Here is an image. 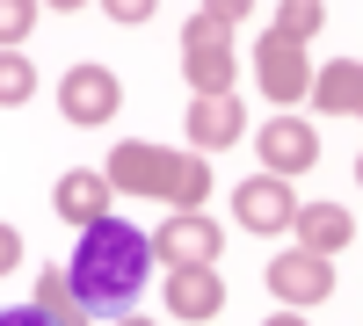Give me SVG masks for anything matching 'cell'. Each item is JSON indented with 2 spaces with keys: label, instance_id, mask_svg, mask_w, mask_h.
I'll list each match as a JSON object with an SVG mask.
<instances>
[{
  "label": "cell",
  "instance_id": "9a60e30c",
  "mask_svg": "<svg viewBox=\"0 0 363 326\" xmlns=\"http://www.w3.org/2000/svg\"><path fill=\"white\" fill-rule=\"evenodd\" d=\"M182 80H189L196 95H240L233 51H182Z\"/></svg>",
  "mask_w": 363,
  "mask_h": 326
},
{
  "label": "cell",
  "instance_id": "7402d4cb",
  "mask_svg": "<svg viewBox=\"0 0 363 326\" xmlns=\"http://www.w3.org/2000/svg\"><path fill=\"white\" fill-rule=\"evenodd\" d=\"M0 326H51L37 305H15V312H0Z\"/></svg>",
  "mask_w": 363,
  "mask_h": 326
},
{
  "label": "cell",
  "instance_id": "4fadbf2b",
  "mask_svg": "<svg viewBox=\"0 0 363 326\" xmlns=\"http://www.w3.org/2000/svg\"><path fill=\"white\" fill-rule=\"evenodd\" d=\"M247 22V0H211L182 22V51H233V29Z\"/></svg>",
  "mask_w": 363,
  "mask_h": 326
},
{
  "label": "cell",
  "instance_id": "7a4b0ae2",
  "mask_svg": "<svg viewBox=\"0 0 363 326\" xmlns=\"http://www.w3.org/2000/svg\"><path fill=\"white\" fill-rule=\"evenodd\" d=\"M102 182L116 196H153V203H167V211H196V203L211 196V167H203V153H167V145L131 138V145L109 153Z\"/></svg>",
  "mask_w": 363,
  "mask_h": 326
},
{
  "label": "cell",
  "instance_id": "ac0fdd59",
  "mask_svg": "<svg viewBox=\"0 0 363 326\" xmlns=\"http://www.w3.org/2000/svg\"><path fill=\"white\" fill-rule=\"evenodd\" d=\"M320 22H327V8H320V0H291V8H277V29H269V37H284V44H306Z\"/></svg>",
  "mask_w": 363,
  "mask_h": 326
},
{
  "label": "cell",
  "instance_id": "6da1fadb",
  "mask_svg": "<svg viewBox=\"0 0 363 326\" xmlns=\"http://www.w3.org/2000/svg\"><path fill=\"white\" fill-rule=\"evenodd\" d=\"M145 261H153V240L124 218H102V225L80 232V247L66 261V283L87 305V319H131L138 290H145Z\"/></svg>",
  "mask_w": 363,
  "mask_h": 326
},
{
  "label": "cell",
  "instance_id": "d6986e66",
  "mask_svg": "<svg viewBox=\"0 0 363 326\" xmlns=\"http://www.w3.org/2000/svg\"><path fill=\"white\" fill-rule=\"evenodd\" d=\"M29 29H37V8L29 0H0V51H15Z\"/></svg>",
  "mask_w": 363,
  "mask_h": 326
},
{
  "label": "cell",
  "instance_id": "ffe728a7",
  "mask_svg": "<svg viewBox=\"0 0 363 326\" xmlns=\"http://www.w3.org/2000/svg\"><path fill=\"white\" fill-rule=\"evenodd\" d=\"M8 269H22V232L0 225V276H8Z\"/></svg>",
  "mask_w": 363,
  "mask_h": 326
},
{
  "label": "cell",
  "instance_id": "8fae6325",
  "mask_svg": "<svg viewBox=\"0 0 363 326\" xmlns=\"http://www.w3.org/2000/svg\"><path fill=\"white\" fill-rule=\"evenodd\" d=\"M51 211L66 218V225H102L109 218V182L102 174H87V167H73V174H58V189H51Z\"/></svg>",
  "mask_w": 363,
  "mask_h": 326
},
{
  "label": "cell",
  "instance_id": "2e32d148",
  "mask_svg": "<svg viewBox=\"0 0 363 326\" xmlns=\"http://www.w3.org/2000/svg\"><path fill=\"white\" fill-rule=\"evenodd\" d=\"M29 305H37L51 326H87V305L73 298V283H66V269H58V261L37 276V298H29Z\"/></svg>",
  "mask_w": 363,
  "mask_h": 326
},
{
  "label": "cell",
  "instance_id": "277c9868",
  "mask_svg": "<svg viewBox=\"0 0 363 326\" xmlns=\"http://www.w3.org/2000/svg\"><path fill=\"white\" fill-rule=\"evenodd\" d=\"M218 247H225V232L203 211H167V225L153 232V254L167 269H218Z\"/></svg>",
  "mask_w": 363,
  "mask_h": 326
},
{
  "label": "cell",
  "instance_id": "e0dca14e",
  "mask_svg": "<svg viewBox=\"0 0 363 326\" xmlns=\"http://www.w3.org/2000/svg\"><path fill=\"white\" fill-rule=\"evenodd\" d=\"M29 95H37V66L22 51H0V109H22Z\"/></svg>",
  "mask_w": 363,
  "mask_h": 326
},
{
  "label": "cell",
  "instance_id": "cb8c5ba5",
  "mask_svg": "<svg viewBox=\"0 0 363 326\" xmlns=\"http://www.w3.org/2000/svg\"><path fill=\"white\" fill-rule=\"evenodd\" d=\"M116 326H153V319H138V312H131V319H116Z\"/></svg>",
  "mask_w": 363,
  "mask_h": 326
},
{
  "label": "cell",
  "instance_id": "9c48e42d",
  "mask_svg": "<svg viewBox=\"0 0 363 326\" xmlns=\"http://www.w3.org/2000/svg\"><path fill=\"white\" fill-rule=\"evenodd\" d=\"M298 254H342V247H356V211H342V203H298Z\"/></svg>",
  "mask_w": 363,
  "mask_h": 326
},
{
  "label": "cell",
  "instance_id": "44dd1931",
  "mask_svg": "<svg viewBox=\"0 0 363 326\" xmlns=\"http://www.w3.org/2000/svg\"><path fill=\"white\" fill-rule=\"evenodd\" d=\"M109 22H124V29H138V22H153V8H145V0H116V8H109Z\"/></svg>",
  "mask_w": 363,
  "mask_h": 326
},
{
  "label": "cell",
  "instance_id": "603a6c76",
  "mask_svg": "<svg viewBox=\"0 0 363 326\" xmlns=\"http://www.w3.org/2000/svg\"><path fill=\"white\" fill-rule=\"evenodd\" d=\"M269 326H306V319H298V312H277V319H269Z\"/></svg>",
  "mask_w": 363,
  "mask_h": 326
},
{
  "label": "cell",
  "instance_id": "ba28073f",
  "mask_svg": "<svg viewBox=\"0 0 363 326\" xmlns=\"http://www.w3.org/2000/svg\"><path fill=\"white\" fill-rule=\"evenodd\" d=\"M233 211H240V225H247V232H291L298 196H291V182H269V174H255V182L233 189Z\"/></svg>",
  "mask_w": 363,
  "mask_h": 326
},
{
  "label": "cell",
  "instance_id": "5b68a950",
  "mask_svg": "<svg viewBox=\"0 0 363 326\" xmlns=\"http://www.w3.org/2000/svg\"><path fill=\"white\" fill-rule=\"evenodd\" d=\"M255 145H262L269 182H291V174H306L320 160V138H313V124H298V116H269V124L255 131Z\"/></svg>",
  "mask_w": 363,
  "mask_h": 326
},
{
  "label": "cell",
  "instance_id": "30bf717a",
  "mask_svg": "<svg viewBox=\"0 0 363 326\" xmlns=\"http://www.w3.org/2000/svg\"><path fill=\"white\" fill-rule=\"evenodd\" d=\"M167 312L189 319V326L218 319V312H225V283H218V269H174V276H167Z\"/></svg>",
  "mask_w": 363,
  "mask_h": 326
},
{
  "label": "cell",
  "instance_id": "8992f818",
  "mask_svg": "<svg viewBox=\"0 0 363 326\" xmlns=\"http://www.w3.org/2000/svg\"><path fill=\"white\" fill-rule=\"evenodd\" d=\"M262 283L277 290L291 312H298V305H327V298H335V269H327L320 254H284V261H269Z\"/></svg>",
  "mask_w": 363,
  "mask_h": 326
},
{
  "label": "cell",
  "instance_id": "3957f363",
  "mask_svg": "<svg viewBox=\"0 0 363 326\" xmlns=\"http://www.w3.org/2000/svg\"><path fill=\"white\" fill-rule=\"evenodd\" d=\"M116 109H124V80H116L109 66H73L66 80H58V116H66V124L95 131V124H109Z\"/></svg>",
  "mask_w": 363,
  "mask_h": 326
},
{
  "label": "cell",
  "instance_id": "52a82bcc",
  "mask_svg": "<svg viewBox=\"0 0 363 326\" xmlns=\"http://www.w3.org/2000/svg\"><path fill=\"white\" fill-rule=\"evenodd\" d=\"M255 73H262V95H269V102H284V109L313 87L306 44H284V37H262V44H255Z\"/></svg>",
  "mask_w": 363,
  "mask_h": 326
},
{
  "label": "cell",
  "instance_id": "5bb4252c",
  "mask_svg": "<svg viewBox=\"0 0 363 326\" xmlns=\"http://www.w3.org/2000/svg\"><path fill=\"white\" fill-rule=\"evenodd\" d=\"M306 95H313L327 116H356V109H363V66H356V58H335L327 73H313Z\"/></svg>",
  "mask_w": 363,
  "mask_h": 326
},
{
  "label": "cell",
  "instance_id": "7c38bea8",
  "mask_svg": "<svg viewBox=\"0 0 363 326\" xmlns=\"http://www.w3.org/2000/svg\"><path fill=\"white\" fill-rule=\"evenodd\" d=\"M240 131H247V109H240V95H196V102H189V138L203 145V153H225Z\"/></svg>",
  "mask_w": 363,
  "mask_h": 326
}]
</instances>
